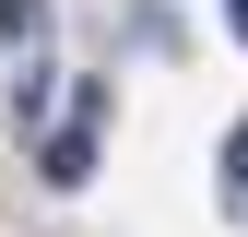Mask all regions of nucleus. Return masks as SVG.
<instances>
[{"label": "nucleus", "instance_id": "2", "mask_svg": "<svg viewBox=\"0 0 248 237\" xmlns=\"http://www.w3.org/2000/svg\"><path fill=\"white\" fill-rule=\"evenodd\" d=\"M0 36H12V48H36V36H47V0H0Z\"/></svg>", "mask_w": 248, "mask_h": 237}, {"label": "nucleus", "instance_id": "3", "mask_svg": "<svg viewBox=\"0 0 248 237\" xmlns=\"http://www.w3.org/2000/svg\"><path fill=\"white\" fill-rule=\"evenodd\" d=\"M225 12H236V36H248V0H225Z\"/></svg>", "mask_w": 248, "mask_h": 237}, {"label": "nucleus", "instance_id": "1", "mask_svg": "<svg viewBox=\"0 0 248 237\" xmlns=\"http://www.w3.org/2000/svg\"><path fill=\"white\" fill-rule=\"evenodd\" d=\"M36 166H47V190H83V178H95V131H83V118H71V131H47Z\"/></svg>", "mask_w": 248, "mask_h": 237}]
</instances>
